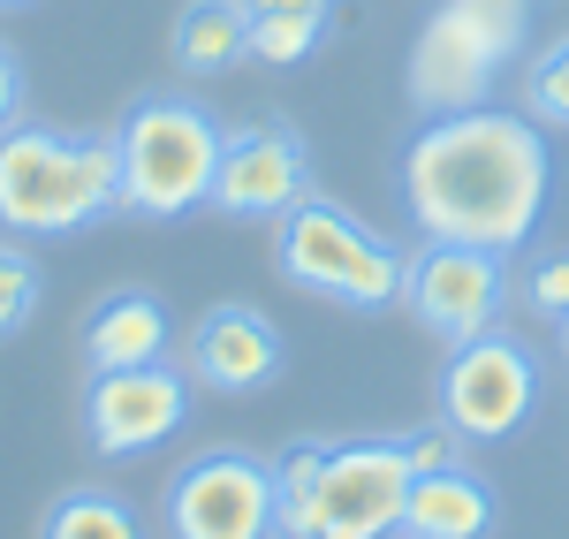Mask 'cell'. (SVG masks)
Wrapping results in <instances>:
<instances>
[{"instance_id":"8992f818","label":"cell","mask_w":569,"mask_h":539,"mask_svg":"<svg viewBox=\"0 0 569 539\" xmlns=\"http://www.w3.org/2000/svg\"><path fill=\"white\" fill-rule=\"evenodd\" d=\"M168 539H281L273 463L251 449H206L168 479Z\"/></svg>"},{"instance_id":"3957f363","label":"cell","mask_w":569,"mask_h":539,"mask_svg":"<svg viewBox=\"0 0 569 539\" xmlns=\"http://www.w3.org/2000/svg\"><path fill=\"white\" fill-rule=\"evenodd\" d=\"M220 144H228V130L213 122V107H206V99L144 91L130 114L114 122L122 213H137V221H182V213L213 206Z\"/></svg>"},{"instance_id":"ac0fdd59","label":"cell","mask_w":569,"mask_h":539,"mask_svg":"<svg viewBox=\"0 0 569 539\" xmlns=\"http://www.w3.org/2000/svg\"><path fill=\"white\" fill-rule=\"evenodd\" d=\"M39 305H46L39 259H31L23 243H8V236H0V342H16V335L39 319Z\"/></svg>"},{"instance_id":"d6986e66","label":"cell","mask_w":569,"mask_h":539,"mask_svg":"<svg viewBox=\"0 0 569 539\" xmlns=\"http://www.w3.org/2000/svg\"><path fill=\"white\" fill-rule=\"evenodd\" d=\"M525 114L539 130H569V31L547 53H531L525 69Z\"/></svg>"},{"instance_id":"ba28073f","label":"cell","mask_w":569,"mask_h":539,"mask_svg":"<svg viewBox=\"0 0 569 539\" xmlns=\"http://www.w3.org/2000/svg\"><path fill=\"white\" fill-rule=\"evenodd\" d=\"M402 312L418 319L433 342H471L509 312V259L479 243H418L402 273Z\"/></svg>"},{"instance_id":"d4e9b609","label":"cell","mask_w":569,"mask_h":539,"mask_svg":"<svg viewBox=\"0 0 569 539\" xmlns=\"http://www.w3.org/2000/svg\"><path fill=\"white\" fill-rule=\"evenodd\" d=\"M16 8H39V0H0V16H16Z\"/></svg>"},{"instance_id":"5b68a950","label":"cell","mask_w":569,"mask_h":539,"mask_svg":"<svg viewBox=\"0 0 569 539\" xmlns=\"http://www.w3.org/2000/svg\"><path fill=\"white\" fill-rule=\"evenodd\" d=\"M531 39V0H440L426 31L410 46V107L418 114H463L486 107L493 77L525 53Z\"/></svg>"},{"instance_id":"30bf717a","label":"cell","mask_w":569,"mask_h":539,"mask_svg":"<svg viewBox=\"0 0 569 539\" xmlns=\"http://www.w3.org/2000/svg\"><path fill=\"white\" fill-rule=\"evenodd\" d=\"M410 456L402 433H365V441H327L319 471V539H395L402 501H410Z\"/></svg>"},{"instance_id":"7402d4cb","label":"cell","mask_w":569,"mask_h":539,"mask_svg":"<svg viewBox=\"0 0 569 539\" xmlns=\"http://www.w3.org/2000/svg\"><path fill=\"white\" fill-rule=\"evenodd\" d=\"M525 297H531V312H539V319H555V327L569 319V243H562V251H547V259L531 267Z\"/></svg>"},{"instance_id":"6da1fadb","label":"cell","mask_w":569,"mask_h":539,"mask_svg":"<svg viewBox=\"0 0 569 539\" xmlns=\"http://www.w3.org/2000/svg\"><path fill=\"white\" fill-rule=\"evenodd\" d=\"M547 198H555V152L531 114L509 107L426 114V130L402 144V213L426 243H479L509 259L531 243Z\"/></svg>"},{"instance_id":"7a4b0ae2","label":"cell","mask_w":569,"mask_h":539,"mask_svg":"<svg viewBox=\"0 0 569 539\" xmlns=\"http://www.w3.org/2000/svg\"><path fill=\"white\" fill-rule=\"evenodd\" d=\"M122 213V160L114 130H61V122H16L0 137V228L8 236H84Z\"/></svg>"},{"instance_id":"52a82bcc","label":"cell","mask_w":569,"mask_h":539,"mask_svg":"<svg viewBox=\"0 0 569 539\" xmlns=\"http://www.w3.org/2000/svg\"><path fill=\"white\" fill-rule=\"evenodd\" d=\"M440 418L471 441V449H493V441H509V433H525L531 403H539V365L517 335H501V327H486L471 342H456L448 365H440Z\"/></svg>"},{"instance_id":"603a6c76","label":"cell","mask_w":569,"mask_h":539,"mask_svg":"<svg viewBox=\"0 0 569 539\" xmlns=\"http://www.w3.org/2000/svg\"><path fill=\"white\" fill-rule=\"evenodd\" d=\"M23 99H31V77H23V53L0 39V137L23 122Z\"/></svg>"},{"instance_id":"277c9868","label":"cell","mask_w":569,"mask_h":539,"mask_svg":"<svg viewBox=\"0 0 569 539\" xmlns=\"http://www.w3.org/2000/svg\"><path fill=\"white\" fill-rule=\"evenodd\" d=\"M273 267L289 289H305L319 305H342V312H395L402 305V273L410 251H395L380 228H365L350 206L319 198L311 190L297 213L273 221Z\"/></svg>"},{"instance_id":"ffe728a7","label":"cell","mask_w":569,"mask_h":539,"mask_svg":"<svg viewBox=\"0 0 569 539\" xmlns=\"http://www.w3.org/2000/svg\"><path fill=\"white\" fill-rule=\"evenodd\" d=\"M327 46V23H251V61L266 69H297Z\"/></svg>"},{"instance_id":"2e32d148","label":"cell","mask_w":569,"mask_h":539,"mask_svg":"<svg viewBox=\"0 0 569 539\" xmlns=\"http://www.w3.org/2000/svg\"><path fill=\"white\" fill-rule=\"evenodd\" d=\"M39 539H144V517L114 487H69L46 509Z\"/></svg>"},{"instance_id":"e0dca14e","label":"cell","mask_w":569,"mask_h":539,"mask_svg":"<svg viewBox=\"0 0 569 539\" xmlns=\"http://www.w3.org/2000/svg\"><path fill=\"white\" fill-rule=\"evenodd\" d=\"M319 471H327V441H289V449L273 456L281 539H319Z\"/></svg>"},{"instance_id":"8fae6325","label":"cell","mask_w":569,"mask_h":539,"mask_svg":"<svg viewBox=\"0 0 569 539\" xmlns=\"http://www.w3.org/2000/svg\"><path fill=\"white\" fill-rule=\"evenodd\" d=\"M311 198V144L289 122H243L220 144V176H213V213L228 221H281Z\"/></svg>"},{"instance_id":"44dd1931","label":"cell","mask_w":569,"mask_h":539,"mask_svg":"<svg viewBox=\"0 0 569 539\" xmlns=\"http://www.w3.org/2000/svg\"><path fill=\"white\" fill-rule=\"evenodd\" d=\"M463 433L448 426V418H433V426H418V433H402V456H410V471L426 479V471H448V463H463Z\"/></svg>"},{"instance_id":"484cf974","label":"cell","mask_w":569,"mask_h":539,"mask_svg":"<svg viewBox=\"0 0 569 539\" xmlns=\"http://www.w3.org/2000/svg\"><path fill=\"white\" fill-rule=\"evenodd\" d=\"M562 358H569V319H562Z\"/></svg>"},{"instance_id":"7c38bea8","label":"cell","mask_w":569,"mask_h":539,"mask_svg":"<svg viewBox=\"0 0 569 539\" xmlns=\"http://www.w3.org/2000/svg\"><path fill=\"white\" fill-rule=\"evenodd\" d=\"M182 365H190V380H198L206 396H266V388L289 372V342H281V327H273L259 305L220 297V305H206V312L190 319Z\"/></svg>"},{"instance_id":"5bb4252c","label":"cell","mask_w":569,"mask_h":539,"mask_svg":"<svg viewBox=\"0 0 569 539\" xmlns=\"http://www.w3.org/2000/svg\"><path fill=\"white\" fill-rule=\"evenodd\" d=\"M493 525H501V495L486 487L471 463H448V471L410 479L402 539H486Z\"/></svg>"},{"instance_id":"cb8c5ba5","label":"cell","mask_w":569,"mask_h":539,"mask_svg":"<svg viewBox=\"0 0 569 539\" xmlns=\"http://www.w3.org/2000/svg\"><path fill=\"white\" fill-rule=\"evenodd\" d=\"M251 23H335V0H243Z\"/></svg>"},{"instance_id":"9a60e30c","label":"cell","mask_w":569,"mask_h":539,"mask_svg":"<svg viewBox=\"0 0 569 539\" xmlns=\"http://www.w3.org/2000/svg\"><path fill=\"white\" fill-rule=\"evenodd\" d=\"M168 61L182 77H228L251 61V16L243 0H190L168 31Z\"/></svg>"},{"instance_id":"4fadbf2b","label":"cell","mask_w":569,"mask_h":539,"mask_svg":"<svg viewBox=\"0 0 569 539\" xmlns=\"http://www.w3.org/2000/svg\"><path fill=\"white\" fill-rule=\"evenodd\" d=\"M176 358V312L160 289H107L84 312V365L122 372V365H160Z\"/></svg>"},{"instance_id":"9c48e42d","label":"cell","mask_w":569,"mask_h":539,"mask_svg":"<svg viewBox=\"0 0 569 539\" xmlns=\"http://www.w3.org/2000/svg\"><path fill=\"white\" fill-rule=\"evenodd\" d=\"M190 403H198V380L176 358L91 372L84 380V441H91V456H114V463L144 456L190 426Z\"/></svg>"}]
</instances>
